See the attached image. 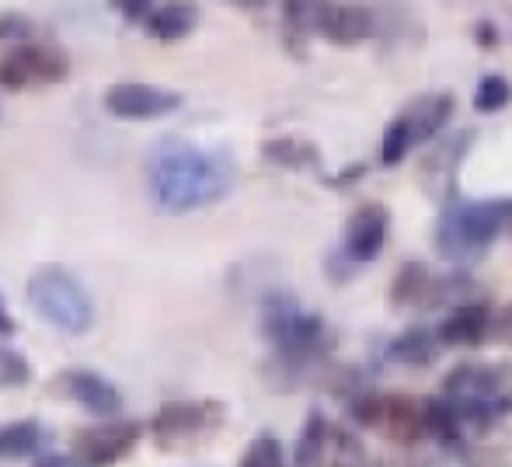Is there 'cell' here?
I'll use <instances>...</instances> for the list:
<instances>
[{"label": "cell", "instance_id": "cell-24", "mask_svg": "<svg viewBox=\"0 0 512 467\" xmlns=\"http://www.w3.org/2000/svg\"><path fill=\"white\" fill-rule=\"evenodd\" d=\"M317 18H321V4H300V0L283 4L286 42H290V46H300L310 32H317Z\"/></svg>", "mask_w": 512, "mask_h": 467}, {"label": "cell", "instance_id": "cell-28", "mask_svg": "<svg viewBox=\"0 0 512 467\" xmlns=\"http://www.w3.org/2000/svg\"><path fill=\"white\" fill-rule=\"evenodd\" d=\"M331 447H335V464H331V467H373L366 447L352 433H345V429H335V436H331Z\"/></svg>", "mask_w": 512, "mask_h": 467}, {"label": "cell", "instance_id": "cell-35", "mask_svg": "<svg viewBox=\"0 0 512 467\" xmlns=\"http://www.w3.org/2000/svg\"><path fill=\"white\" fill-rule=\"evenodd\" d=\"M14 332H18V325H14L11 311H7L4 297H0V335H14Z\"/></svg>", "mask_w": 512, "mask_h": 467}, {"label": "cell", "instance_id": "cell-29", "mask_svg": "<svg viewBox=\"0 0 512 467\" xmlns=\"http://www.w3.org/2000/svg\"><path fill=\"white\" fill-rule=\"evenodd\" d=\"M0 42H7V49L35 42V21L18 11H4L0 14Z\"/></svg>", "mask_w": 512, "mask_h": 467}, {"label": "cell", "instance_id": "cell-22", "mask_svg": "<svg viewBox=\"0 0 512 467\" xmlns=\"http://www.w3.org/2000/svg\"><path fill=\"white\" fill-rule=\"evenodd\" d=\"M439 339L429 332V328L422 325H411L405 332L398 335V339L391 342V359H398V363L411 366V370H422V366H429L432 359L439 356Z\"/></svg>", "mask_w": 512, "mask_h": 467}, {"label": "cell", "instance_id": "cell-1", "mask_svg": "<svg viewBox=\"0 0 512 467\" xmlns=\"http://www.w3.org/2000/svg\"><path fill=\"white\" fill-rule=\"evenodd\" d=\"M234 157L227 150L164 136L147 154V192L154 206L171 217L213 206L234 189Z\"/></svg>", "mask_w": 512, "mask_h": 467}, {"label": "cell", "instance_id": "cell-6", "mask_svg": "<svg viewBox=\"0 0 512 467\" xmlns=\"http://www.w3.org/2000/svg\"><path fill=\"white\" fill-rule=\"evenodd\" d=\"M70 77V53L56 42H25L0 56V88L25 91L39 84H60Z\"/></svg>", "mask_w": 512, "mask_h": 467}, {"label": "cell", "instance_id": "cell-26", "mask_svg": "<svg viewBox=\"0 0 512 467\" xmlns=\"http://www.w3.org/2000/svg\"><path fill=\"white\" fill-rule=\"evenodd\" d=\"M411 147H415V136H411V129L405 126V119L394 116L391 122H387V129H384V143H380V164L394 168V164L405 161Z\"/></svg>", "mask_w": 512, "mask_h": 467}, {"label": "cell", "instance_id": "cell-17", "mask_svg": "<svg viewBox=\"0 0 512 467\" xmlns=\"http://www.w3.org/2000/svg\"><path fill=\"white\" fill-rule=\"evenodd\" d=\"M199 25L196 4H154L150 18L143 21V32L154 42H178Z\"/></svg>", "mask_w": 512, "mask_h": 467}, {"label": "cell", "instance_id": "cell-37", "mask_svg": "<svg viewBox=\"0 0 512 467\" xmlns=\"http://www.w3.org/2000/svg\"><path fill=\"white\" fill-rule=\"evenodd\" d=\"M0 119H4V105H0Z\"/></svg>", "mask_w": 512, "mask_h": 467}, {"label": "cell", "instance_id": "cell-2", "mask_svg": "<svg viewBox=\"0 0 512 467\" xmlns=\"http://www.w3.org/2000/svg\"><path fill=\"white\" fill-rule=\"evenodd\" d=\"M512 227V199H457L436 220L432 248L443 262L471 265Z\"/></svg>", "mask_w": 512, "mask_h": 467}, {"label": "cell", "instance_id": "cell-25", "mask_svg": "<svg viewBox=\"0 0 512 467\" xmlns=\"http://www.w3.org/2000/svg\"><path fill=\"white\" fill-rule=\"evenodd\" d=\"M512 102V84L502 74H485L474 88V112H499Z\"/></svg>", "mask_w": 512, "mask_h": 467}, {"label": "cell", "instance_id": "cell-36", "mask_svg": "<svg viewBox=\"0 0 512 467\" xmlns=\"http://www.w3.org/2000/svg\"><path fill=\"white\" fill-rule=\"evenodd\" d=\"M380 467H411V464H408V461H384Z\"/></svg>", "mask_w": 512, "mask_h": 467}, {"label": "cell", "instance_id": "cell-19", "mask_svg": "<svg viewBox=\"0 0 512 467\" xmlns=\"http://www.w3.org/2000/svg\"><path fill=\"white\" fill-rule=\"evenodd\" d=\"M262 154L265 161L279 164V168H290V171H317L321 168V150L317 143L304 140V136H269L262 143Z\"/></svg>", "mask_w": 512, "mask_h": 467}, {"label": "cell", "instance_id": "cell-33", "mask_svg": "<svg viewBox=\"0 0 512 467\" xmlns=\"http://www.w3.org/2000/svg\"><path fill=\"white\" fill-rule=\"evenodd\" d=\"M495 339L499 342H506V346H512V307H506V311H502V318L495 321Z\"/></svg>", "mask_w": 512, "mask_h": 467}, {"label": "cell", "instance_id": "cell-27", "mask_svg": "<svg viewBox=\"0 0 512 467\" xmlns=\"http://www.w3.org/2000/svg\"><path fill=\"white\" fill-rule=\"evenodd\" d=\"M237 467H286V454H283V443L276 436L262 433L248 443V450L241 454V464Z\"/></svg>", "mask_w": 512, "mask_h": 467}, {"label": "cell", "instance_id": "cell-10", "mask_svg": "<svg viewBox=\"0 0 512 467\" xmlns=\"http://www.w3.org/2000/svg\"><path fill=\"white\" fill-rule=\"evenodd\" d=\"M49 391L56 398H67L74 405L88 408L91 415H102V419H112V415L122 412V391L98 370H88V366L60 370L53 377V384H49Z\"/></svg>", "mask_w": 512, "mask_h": 467}, {"label": "cell", "instance_id": "cell-8", "mask_svg": "<svg viewBox=\"0 0 512 467\" xmlns=\"http://www.w3.org/2000/svg\"><path fill=\"white\" fill-rule=\"evenodd\" d=\"M474 140H478L474 129H457V133L432 143L429 154H425L422 164H418L422 192L439 206V210L457 203V178H460V168H464L467 154H471Z\"/></svg>", "mask_w": 512, "mask_h": 467}, {"label": "cell", "instance_id": "cell-3", "mask_svg": "<svg viewBox=\"0 0 512 467\" xmlns=\"http://www.w3.org/2000/svg\"><path fill=\"white\" fill-rule=\"evenodd\" d=\"M262 339L276 349V359L314 363L335 349V332L321 314L307 311L286 290H272L262 297Z\"/></svg>", "mask_w": 512, "mask_h": 467}, {"label": "cell", "instance_id": "cell-11", "mask_svg": "<svg viewBox=\"0 0 512 467\" xmlns=\"http://www.w3.org/2000/svg\"><path fill=\"white\" fill-rule=\"evenodd\" d=\"M140 443L136 422H105L74 436V461L81 467H112L126 461Z\"/></svg>", "mask_w": 512, "mask_h": 467}, {"label": "cell", "instance_id": "cell-9", "mask_svg": "<svg viewBox=\"0 0 512 467\" xmlns=\"http://www.w3.org/2000/svg\"><path fill=\"white\" fill-rule=\"evenodd\" d=\"M387 231H391V213L384 203H363L349 213L342 231V251L338 255L359 269V265H370L380 258L387 244Z\"/></svg>", "mask_w": 512, "mask_h": 467}, {"label": "cell", "instance_id": "cell-5", "mask_svg": "<svg viewBox=\"0 0 512 467\" xmlns=\"http://www.w3.org/2000/svg\"><path fill=\"white\" fill-rule=\"evenodd\" d=\"M25 297L42 321H49L67 335H84L95 325V300H91L88 286L67 265H39L28 276Z\"/></svg>", "mask_w": 512, "mask_h": 467}, {"label": "cell", "instance_id": "cell-23", "mask_svg": "<svg viewBox=\"0 0 512 467\" xmlns=\"http://www.w3.org/2000/svg\"><path fill=\"white\" fill-rule=\"evenodd\" d=\"M331 436H335L331 422L324 419L321 408H314V412L307 415L304 429H300L297 450H293V461H297V467H314L317 461H321L324 450H328V443H331Z\"/></svg>", "mask_w": 512, "mask_h": 467}, {"label": "cell", "instance_id": "cell-7", "mask_svg": "<svg viewBox=\"0 0 512 467\" xmlns=\"http://www.w3.org/2000/svg\"><path fill=\"white\" fill-rule=\"evenodd\" d=\"M223 401H168L154 412L150 419V433H154L157 447L178 450L199 443L213 429L223 426Z\"/></svg>", "mask_w": 512, "mask_h": 467}, {"label": "cell", "instance_id": "cell-15", "mask_svg": "<svg viewBox=\"0 0 512 467\" xmlns=\"http://www.w3.org/2000/svg\"><path fill=\"white\" fill-rule=\"evenodd\" d=\"M377 433H384L387 440L411 447L425 436V415L422 401L411 398V394H384V412H380Z\"/></svg>", "mask_w": 512, "mask_h": 467}, {"label": "cell", "instance_id": "cell-31", "mask_svg": "<svg viewBox=\"0 0 512 467\" xmlns=\"http://www.w3.org/2000/svg\"><path fill=\"white\" fill-rule=\"evenodd\" d=\"M474 42H478L481 49H495V46H499L502 35H499V28H495L492 18H481L478 25H474Z\"/></svg>", "mask_w": 512, "mask_h": 467}, {"label": "cell", "instance_id": "cell-30", "mask_svg": "<svg viewBox=\"0 0 512 467\" xmlns=\"http://www.w3.org/2000/svg\"><path fill=\"white\" fill-rule=\"evenodd\" d=\"M28 380H32V366H28V359L21 356L18 349L0 346V384L18 387V384H28Z\"/></svg>", "mask_w": 512, "mask_h": 467}, {"label": "cell", "instance_id": "cell-4", "mask_svg": "<svg viewBox=\"0 0 512 467\" xmlns=\"http://www.w3.org/2000/svg\"><path fill=\"white\" fill-rule=\"evenodd\" d=\"M443 394L453 401L464 426L488 429L512 412V363H460L443 377Z\"/></svg>", "mask_w": 512, "mask_h": 467}, {"label": "cell", "instance_id": "cell-13", "mask_svg": "<svg viewBox=\"0 0 512 467\" xmlns=\"http://www.w3.org/2000/svg\"><path fill=\"white\" fill-rule=\"evenodd\" d=\"M317 32L335 46H356L373 35V11L363 4H321Z\"/></svg>", "mask_w": 512, "mask_h": 467}, {"label": "cell", "instance_id": "cell-32", "mask_svg": "<svg viewBox=\"0 0 512 467\" xmlns=\"http://www.w3.org/2000/svg\"><path fill=\"white\" fill-rule=\"evenodd\" d=\"M363 175H366V164H349V168H342V171H338V175L324 178V182L335 185V189H342V185H356Z\"/></svg>", "mask_w": 512, "mask_h": 467}, {"label": "cell", "instance_id": "cell-18", "mask_svg": "<svg viewBox=\"0 0 512 467\" xmlns=\"http://www.w3.org/2000/svg\"><path fill=\"white\" fill-rule=\"evenodd\" d=\"M49 433L39 419H14L0 426V461H21V457H42Z\"/></svg>", "mask_w": 512, "mask_h": 467}, {"label": "cell", "instance_id": "cell-34", "mask_svg": "<svg viewBox=\"0 0 512 467\" xmlns=\"http://www.w3.org/2000/svg\"><path fill=\"white\" fill-rule=\"evenodd\" d=\"M32 467H81L74 461V457H63V454H42V457H35Z\"/></svg>", "mask_w": 512, "mask_h": 467}, {"label": "cell", "instance_id": "cell-12", "mask_svg": "<svg viewBox=\"0 0 512 467\" xmlns=\"http://www.w3.org/2000/svg\"><path fill=\"white\" fill-rule=\"evenodd\" d=\"M105 109L115 119H161L182 109V95L143 81H119L105 91Z\"/></svg>", "mask_w": 512, "mask_h": 467}, {"label": "cell", "instance_id": "cell-14", "mask_svg": "<svg viewBox=\"0 0 512 467\" xmlns=\"http://www.w3.org/2000/svg\"><path fill=\"white\" fill-rule=\"evenodd\" d=\"M492 314H488L485 304H460L446 314V321H439V346H450V349H471L481 346L492 332Z\"/></svg>", "mask_w": 512, "mask_h": 467}, {"label": "cell", "instance_id": "cell-21", "mask_svg": "<svg viewBox=\"0 0 512 467\" xmlns=\"http://www.w3.org/2000/svg\"><path fill=\"white\" fill-rule=\"evenodd\" d=\"M432 293V276L422 262H405L391 279V307H411V304H429Z\"/></svg>", "mask_w": 512, "mask_h": 467}, {"label": "cell", "instance_id": "cell-16", "mask_svg": "<svg viewBox=\"0 0 512 467\" xmlns=\"http://www.w3.org/2000/svg\"><path fill=\"white\" fill-rule=\"evenodd\" d=\"M453 109H457V102H453L450 91H436V95H422V98H415V102H408L401 119H405V126L411 129V136H415V147L429 140V136H436L439 129L450 122Z\"/></svg>", "mask_w": 512, "mask_h": 467}, {"label": "cell", "instance_id": "cell-20", "mask_svg": "<svg viewBox=\"0 0 512 467\" xmlns=\"http://www.w3.org/2000/svg\"><path fill=\"white\" fill-rule=\"evenodd\" d=\"M422 415H425V436L443 443L446 450H460V443H464V419H460V412L453 408L450 398H425Z\"/></svg>", "mask_w": 512, "mask_h": 467}]
</instances>
